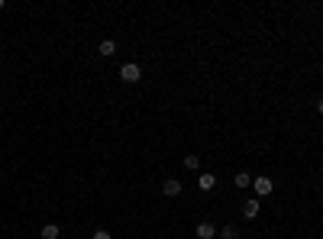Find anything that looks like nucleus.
I'll use <instances>...</instances> for the list:
<instances>
[{"label": "nucleus", "mask_w": 323, "mask_h": 239, "mask_svg": "<svg viewBox=\"0 0 323 239\" xmlns=\"http://www.w3.org/2000/svg\"><path fill=\"white\" fill-rule=\"evenodd\" d=\"M197 188H200V191H213V188H217V175H213V172H204V175L197 178Z\"/></svg>", "instance_id": "4"}, {"label": "nucleus", "mask_w": 323, "mask_h": 239, "mask_svg": "<svg viewBox=\"0 0 323 239\" xmlns=\"http://www.w3.org/2000/svg\"><path fill=\"white\" fill-rule=\"evenodd\" d=\"M233 181H236V188H239V191H242V188H249V184H252V178H249L246 172H236V178H233Z\"/></svg>", "instance_id": "9"}, {"label": "nucleus", "mask_w": 323, "mask_h": 239, "mask_svg": "<svg viewBox=\"0 0 323 239\" xmlns=\"http://www.w3.org/2000/svg\"><path fill=\"white\" fill-rule=\"evenodd\" d=\"M94 239H110V233H107V229H97V233H94Z\"/></svg>", "instance_id": "12"}, {"label": "nucleus", "mask_w": 323, "mask_h": 239, "mask_svg": "<svg viewBox=\"0 0 323 239\" xmlns=\"http://www.w3.org/2000/svg\"><path fill=\"white\" fill-rule=\"evenodd\" d=\"M252 191H256V197H268V194L275 191V181L265 178V175H262V178H252Z\"/></svg>", "instance_id": "2"}, {"label": "nucleus", "mask_w": 323, "mask_h": 239, "mask_svg": "<svg viewBox=\"0 0 323 239\" xmlns=\"http://www.w3.org/2000/svg\"><path fill=\"white\" fill-rule=\"evenodd\" d=\"M220 236H223V239H239V229L230 223V226H223V229H220Z\"/></svg>", "instance_id": "10"}, {"label": "nucleus", "mask_w": 323, "mask_h": 239, "mask_svg": "<svg viewBox=\"0 0 323 239\" xmlns=\"http://www.w3.org/2000/svg\"><path fill=\"white\" fill-rule=\"evenodd\" d=\"M162 194H165V197H178V194H181V181L178 178H165L162 181Z\"/></svg>", "instance_id": "3"}, {"label": "nucleus", "mask_w": 323, "mask_h": 239, "mask_svg": "<svg viewBox=\"0 0 323 239\" xmlns=\"http://www.w3.org/2000/svg\"><path fill=\"white\" fill-rule=\"evenodd\" d=\"M194 233H197V239H213V236H217V229H213V223H197Z\"/></svg>", "instance_id": "7"}, {"label": "nucleus", "mask_w": 323, "mask_h": 239, "mask_svg": "<svg viewBox=\"0 0 323 239\" xmlns=\"http://www.w3.org/2000/svg\"><path fill=\"white\" fill-rule=\"evenodd\" d=\"M97 52H100V55H103V58H113V55H117V42H113V39H103V42H100V49H97Z\"/></svg>", "instance_id": "8"}, {"label": "nucleus", "mask_w": 323, "mask_h": 239, "mask_svg": "<svg viewBox=\"0 0 323 239\" xmlns=\"http://www.w3.org/2000/svg\"><path fill=\"white\" fill-rule=\"evenodd\" d=\"M317 113H320V117H323V97H320V100H317Z\"/></svg>", "instance_id": "13"}, {"label": "nucleus", "mask_w": 323, "mask_h": 239, "mask_svg": "<svg viewBox=\"0 0 323 239\" xmlns=\"http://www.w3.org/2000/svg\"><path fill=\"white\" fill-rule=\"evenodd\" d=\"M39 236L42 239H58V236H62V229H58V223H46V226L39 229Z\"/></svg>", "instance_id": "6"}, {"label": "nucleus", "mask_w": 323, "mask_h": 239, "mask_svg": "<svg viewBox=\"0 0 323 239\" xmlns=\"http://www.w3.org/2000/svg\"><path fill=\"white\" fill-rule=\"evenodd\" d=\"M242 217H246V220H256L259 217V197H249L246 203H242Z\"/></svg>", "instance_id": "5"}, {"label": "nucleus", "mask_w": 323, "mask_h": 239, "mask_svg": "<svg viewBox=\"0 0 323 239\" xmlns=\"http://www.w3.org/2000/svg\"><path fill=\"white\" fill-rule=\"evenodd\" d=\"M120 78H123V81H126V84H136V81H139V78H142V68H139V65H136V61H126V65H123V68H120Z\"/></svg>", "instance_id": "1"}, {"label": "nucleus", "mask_w": 323, "mask_h": 239, "mask_svg": "<svg viewBox=\"0 0 323 239\" xmlns=\"http://www.w3.org/2000/svg\"><path fill=\"white\" fill-rule=\"evenodd\" d=\"M185 168H188V172H194V168H200V158H197V155H185Z\"/></svg>", "instance_id": "11"}]
</instances>
